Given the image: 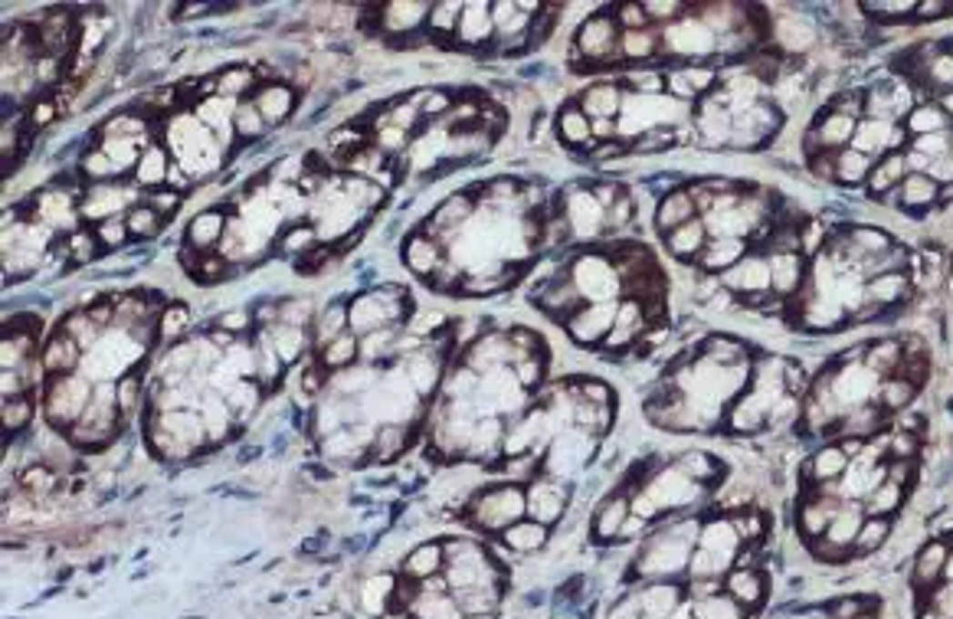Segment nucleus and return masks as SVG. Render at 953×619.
<instances>
[{"mask_svg": "<svg viewBox=\"0 0 953 619\" xmlns=\"http://www.w3.org/2000/svg\"><path fill=\"white\" fill-rule=\"evenodd\" d=\"M92 393H96V383L86 381V377H53L46 387V416L49 423L63 430L69 426L73 430L76 423L82 420L86 407L92 403Z\"/></svg>", "mask_w": 953, "mask_h": 619, "instance_id": "f257e3e1", "label": "nucleus"}, {"mask_svg": "<svg viewBox=\"0 0 953 619\" xmlns=\"http://www.w3.org/2000/svg\"><path fill=\"white\" fill-rule=\"evenodd\" d=\"M522 514H528V492L514 485H498L472 502V522L498 534L522 522Z\"/></svg>", "mask_w": 953, "mask_h": 619, "instance_id": "f03ea898", "label": "nucleus"}, {"mask_svg": "<svg viewBox=\"0 0 953 619\" xmlns=\"http://www.w3.org/2000/svg\"><path fill=\"white\" fill-rule=\"evenodd\" d=\"M571 279L583 295V302H616L620 295V269L613 266V256H580L571 266Z\"/></svg>", "mask_w": 953, "mask_h": 619, "instance_id": "7ed1b4c3", "label": "nucleus"}, {"mask_svg": "<svg viewBox=\"0 0 953 619\" xmlns=\"http://www.w3.org/2000/svg\"><path fill=\"white\" fill-rule=\"evenodd\" d=\"M620 36L616 16H593L577 30V53H583L587 63H613L620 59Z\"/></svg>", "mask_w": 953, "mask_h": 619, "instance_id": "20e7f679", "label": "nucleus"}, {"mask_svg": "<svg viewBox=\"0 0 953 619\" xmlns=\"http://www.w3.org/2000/svg\"><path fill=\"white\" fill-rule=\"evenodd\" d=\"M616 311H620V302H587L577 315L567 318V328L580 344H596L610 338L613 325H616Z\"/></svg>", "mask_w": 953, "mask_h": 619, "instance_id": "39448f33", "label": "nucleus"}, {"mask_svg": "<svg viewBox=\"0 0 953 619\" xmlns=\"http://www.w3.org/2000/svg\"><path fill=\"white\" fill-rule=\"evenodd\" d=\"M725 289L744 292L750 295V299L770 292V259H764V256H744L734 269L725 272Z\"/></svg>", "mask_w": 953, "mask_h": 619, "instance_id": "423d86ee", "label": "nucleus"}, {"mask_svg": "<svg viewBox=\"0 0 953 619\" xmlns=\"http://www.w3.org/2000/svg\"><path fill=\"white\" fill-rule=\"evenodd\" d=\"M82 354H86V350L76 344V338H69L63 328H56V334L49 338V344L40 354L43 370H46L49 377H69L73 370L82 367Z\"/></svg>", "mask_w": 953, "mask_h": 619, "instance_id": "0eeeda50", "label": "nucleus"}, {"mask_svg": "<svg viewBox=\"0 0 953 619\" xmlns=\"http://www.w3.org/2000/svg\"><path fill=\"white\" fill-rule=\"evenodd\" d=\"M495 16H492V4H465L462 16H459V43L465 46H479L495 36Z\"/></svg>", "mask_w": 953, "mask_h": 619, "instance_id": "6e6552de", "label": "nucleus"}, {"mask_svg": "<svg viewBox=\"0 0 953 619\" xmlns=\"http://www.w3.org/2000/svg\"><path fill=\"white\" fill-rule=\"evenodd\" d=\"M403 259H407V266L416 276H426V282H430V279L440 272L446 256L440 253V239L426 237V233H413V237L407 239V246H403Z\"/></svg>", "mask_w": 953, "mask_h": 619, "instance_id": "1a4fd4ad", "label": "nucleus"}, {"mask_svg": "<svg viewBox=\"0 0 953 619\" xmlns=\"http://www.w3.org/2000/svg\"><path fill=\"white\" fill-rule=\"evenodd\" d=\"M803 282V259L796 249H780L770 256V289L776 295H793Z\"/></svg>", "mask_w": 953, "mask_h": 619, "instance_id": "9d476101", "label": "nucleus"}, {"mask_svg": "<svg viewBox=\"0 0 953 619\" xmlns=\"http://www.w3.org/2000/svg\"><path fill=\"white\" fill-rule=\"evenodd\" d=\"M430 10L432 4H383L380 26L387 33H393V36H400V33H410L420 24H426V20H430Z\"/></svg>", "mask_w": 953, "mask_h": 619, "instance_id": "9b49d317", "label": "nucleus"}, {"mask_svg": "<svg viewBox=\"0 0 953 619\" xmlns=\"http://www.w3.org/2000/svg\"><path fill=\"white\" fill-rule=\"evenodd\" d=\"M629 514H633V508H629V495H613L610 502L596 512L593 538L596 541H620L623 528H626V522H629Z\"/></svg>", "mask_w": 953, "mask_h": 619, "instance_id": "f8f14e48", "label": "nucleus"}, {"mask_svg": "<svg viewBox=\"0 0 953 619\" xmlns=\"http://www.w3.org/2000/svg\"><path fill=\"white\" fill-rule=\"evenodd\" d=\"M563 505H567V492L557 489V485H531L528 489V514L534 522H557L563 514Z\"/></svg>", "mask_w": 953, "mask_h": 619, "instance_id": "ddd939ff", "label": "nucleus"}, {"mask_svg": "<svg viewBox=\"0 0 953 619\" xmlns=\"http://www.w3.org/2000/svg\"><path fill=\"white\" fill-rule=\"evenodd\" d=\"M741 259H744V239H737V237L708 239V246H705L698 256V262L708 272H727V269H734Z\"/></svg>", "mask_w": 953, "mask_h": 619, "instance_id": "4468645a", "label": "nucleus"}, {"mask_svg": "<svg viewBox=\"0 0 953 619\" xmlns=\"http://www.w3.org/2000/svg\"><path fill=\"white\" fill-rule=\"evenodd\" d=\"M891 128H895V122H888V118H862L848 147H856V151H862V155H868L875 161V155H888Z\"/></svg>", "mask_w": 953, "mask_h": 619, "instance_id": "2eb2a0df", "label": "nucleus"}, {"mask_svg": "<svg viewBox=\"0 0 953 619\" xmlns=\"http://www.w3.org/2000/svg\"><path fill=\"white\" fill-rule=\"evenodd\" d=\"M223 237H227V220H223L220 210H204L190 220L188 239L194 249H200V253H210L213 246L223 243Z\"/></svg>", "mask_w": 953, "mask_h": 619, "instance_id": "dca6fc26", "label": "nucleus"}, {"mask_svg": "<svg viewBox=\"0 0 953 619\" xmlns=\"http://www.w3.org/2000/svg\"><path fill=\"white\" fill-rule=\"evenodd\" d=\"M907 174H911V167H907V157L901 155V151L885 155L872 167V174H868V190H872V194H888L891 188H901V180H905Z\"/></svg>", "mask_w": 953, "mask_h": 619, "instance_id": "f3484780", "label": "nucleus"}, {"mask_svg": "<svg viewBox=\"0 0 953 619\" xmlns=\"http://www.w3.org/2000/svg\"><path fill=\"white\" fill-rule=\"evenodd\" d=\"M907 295V276L905 272H885V276H875L868 286H865V302L875 305V309H885V305L901 302Z\"/></svg>", "mask_w": 953, "mask_h": 619, "instance_id": "a211bd4d", "label": "nucleus"}, {"mask_svg": "<svg viewBox=\"0 0 953 619\" xmlns=\"http://www.w3.org/2000/svg\"><path fill=\"white\" fill-rule=\"evenodd\" d=\"M694 210H698V200L694 194H668L662 200L659 213H655V223H659L662 233H672V229L684 227V223L694 220Z\"/></svg>", "mask_w": 953, "mask_h": 619, "instance_id": "6ab92c4d", "label": "nucleus"}, {"mask_svg": "<svg viewBox=\"0 0 953 619\" xmlns=\"http://www.w3.org/2000/svg\"><path fill=\"white\" fill-rule=\"evenodd\" d=\"M256 108L262 112L266 125H276L282 118H289L295 108V92L286 89V86H262L259 96H253Z\"/></svg>", "mask_w": 953, "mask_h": 619, "instance_id": "aec40b11", "label": "nucleus"}, {"mask_svg": "<svg viewBox=\"0 0 953 619\" xmlns=\"http://www.w3.org/2000/svg\"><path fill=\"white\" fill-rule=\"evenodd\" d=\"M442 563H446L442 544H420L413 554L407 557V563H403V577L420 583V580L436 577V573L442 571Z\"/></svg>", "mask_w": 953, "mask_h": 619, "instance_id": "412c9836", "label": "nucleus"}, {"mask_svg": "<svg viewBox=\"0 0 953 619\" xmlns=\"http://www.w3.org/2000/svg\"><path fill=\"white\" fill-rule=\"evenodd\" d=\"M665 239H668V249L675 256L694 259V256H701V249L708 246V229H705V220H692L684 223V227L672 229V233H665Z\"/></svg>", "mask_w": 953, "mask_h": 619, "instance_id": "4be33fe9", "label": "nucleus"}, {"mask_svg": "<svg viewBox=\"0 0 953 619\" xmlns=\"http://www.w3.org/2000/svg\"><path fill=\"white\" fill-rule=\"evenodd\" d=\"M580 108L590 118H613V115L623 112V92L616 86H593L590 92H583Z\"/></svg>", "mask_w": 953, "mask_h": 619, "instance_id": "5701e85b", "label": "nucleus"}, {"mask_svg": "<svg viewBox=\"0 0 953 619\" xmlns=\"http://www.w3.org/2000/svg\"><path fill=\"white\" fill-rule=\"evenodd\" d=\"M440 358H432V354H413V358L407 360V381L413 383V391L420 393V397H426V393H432L436 387H440Z\"/></svg>", "mask_w": 953, "mask_h": 619, "instance_id": "b1692460", "label": "nucleus"}, {"mask_svg": "<svg viewBox=\"0 0 953 619\" xmlns=\"http://www.w3.org/2000/svg\"><path fill=\"white\" fill-rule=\"evenodd\" d=\"M557 131H561V138L567 141V145H587V141H593L590 115L580 108V102H571V106L557 115Z\"/></svg>", "mask_w": 953, "mask_h": 619, "instance_id": "393cba45", "label": "nucleus"}, {"mask_svg": "<svg viewBox=\"0 0 953 619\" xmlns=\"http://www.w3.org/2000/svg\"><path fill=\"white\" fill-rule=\"evenodd\" d=\"M167 174H171V164H167V151L161 145H147V151L141 155L138 167H135V178L145 188H157V184H167Z\"/></svg>", "mask_w": 953, "mask_h": 619, "instance_id": "a878e982", "label": "nucleus"}, {"mask_svg": "<svg viewBox=\"0 0 953 619\" xmlns=\"http://www.w3.org/2000/svg\"><path fill=\"white\" fill-rule=\"evenodd\" d=\"M547 538V528L541 522H534V518H528V522H518L512 524L508 531H502V541H505V547H512V551H518V554H528V551H534V547H541Z\"/></svg>", "mask_w": 953, "mask_h": 619, "instance_id": "bb28decb", "label": "nucleus"}, {"mask_svg": "<svg viewBox=\"0 0 953 619\" xmlns=\"http://www.w3.org/2000/svg\"><path fill=\"white\" fill-rule=\"evenodd\" d=\"M905 125L914 138H921V135H940V131H950V115L940 106H918L907 115Z\"/></svg>", "mask_w": 953, "mask_h": 619, "instance_id": "cd10ccee", "label": "nucleus"}, {"mask_svg": "<svg viewBox=\"0 0 953 619\" xmlns=\"http://www.w3.org/2000/svg\"><path fill=\"white\" fill-rule=\"evenodd\" d=\"M872 167H875L872 157L856 151V147H842V151H836V174H839L842 184H858V180H865L868 174H872Z\"/></svg>", "mask_w": 953, "mask_h": 619, "instance_id": "c85d7f7f", "label": "nucleus"}, {"mask_svg": "<svg viewBox=\"0 0 953 619\" xmlns=\"http://www.w3.org/2000/svg\"><path fill=\"white\" fill-rule=\"evenodd\" d=\"M102 151L118 164V171H128V167H138L141 155L147 151L145 138H102Z\"/></svg>", "mask_w": 953, "mask_h": 619, "instance_id": "c756f323", "label": "nucleus"}, {"mask_svg": "<svg viewBox=\"0 0 953 619\" xmlns=\"http://www.w3.org/2000/svg\"><path fill=\"white\" fill-rule=\"evenodd\" d=\"M403 449H407V426L383 423L380 430H377V440H374V449H370V456L387 462V459H397Z\"/></svg>", "mask_w": 953, "mask_h": 619, "instance_id": "7c9ffc66", "label": "nucleus"}, {"mask_svg": "<svg viewBox=\"0 0 953 619\" xmlns=\"http://www.w3.org/2000/svg\"><path fill=\"white\" fill-rule=\"evenodd\" d=\"M901 204L918 210V207H928L930 200H938V184L928 178V174H907L901 180Z\"/></svg>", "mask_w": 953, "mask_h": 619, "instance_id": "2f4dec72", "label": "nucleus"}, {"mask_svg": "<svg viewBox=\"0 0 953 619\" xmlns=\"http://www.w3.org/2000/svg\"><path fill=\"white\" fill-rule=\"evenodd\" d=\"M848 462H852V459H848V452L839 446V442H836V446H826L823 452L813 459V475L826 485V482L839 479V475L848 469Z\"/></svg>", "mask_w": 953, "mask_h": 619, "instance_id": "473e14b6", "label": "nucleus"}, {"mask_svg": "<svg viewBox=\"0 0 953 619\" xmlns=\"http://www.w3.org/2000/svg\"><path fill=\"white\" fill-rule=\"evenodd\" d=\"M914 393H918V383H911L907 377H888V381L881 383V391H878V403L885 410H905L907 403L914 400Z\"/></svg>", "mask_w": 953, "mask_h": 619, "instance_id": "72a5a7b5", "label": "nucleus"}, {"mask_svg": "<svg viewBox=\"0 0 953 619\" xmlns=\"http://www.w3.org/2000/svg\"><path fill=\"white\" fill-rule=\"evenodd\" d=\"M655 36L649 30H623L620 36V59L635 63V59H649L655 53Z\"/></svg>", "mask_w": 953, "mask_h": 619, "instance_id": "f704fd0d", "label": "nucleus"}, {"mask_svg": "<svg viewBox=\"0 0 953 619\" xmlns=\"http://www.w3.org/2000/svg\"><path fill=\"white\" fill-rule=\"evenodd\" d=\"M161 220H164V217L155 210V207L135 204V207L128 210V217H125V227H128L131 237L147 239V237H155L157 229H161Z\"/></svg>", "mask_w": 953, "mask_h": 619, "instance_id": "c9c22d12", "label": "nucleus"}, {"mask_svg": "<svg viewBox=\"0 0 953 619\" xmlns=\"http://www.w3.org/2000/svg\"><path fill=\"white\" fill-rule=\"evenodd\" d=\"M233 128H237V135H243V138H256V135L266 131V118H262V112L256 108L253 98H249V102H237V108H233Z\"/></svg>", "mask_w": 953, "mask_h": 619, "instance_id": "e433bc0d", "label": "nucleus"}, {"mask_svg": "<svg viewBox=\"0 0 953 619\" xmlns=\"http://www.w3.org/2000/svg\"><path fill=\"white\" fill-rule=\"evenodd\" d=\"M253 82H256L253 69H243V66H237V69H227V73L217 76V92H213V96H223V98L246 96Z\"/></svg>", "mask_w": 953, "mask_h": 619, "instance_id": "4c0bfd02", "label": "nucleus"}, {"mask_svg": "<svg viewBox=\"0 0 953 619\" xmlns=\"http://www.w3.org/2000/svg\"><path fill=\"white\" fill-rule=\"evenodd\" d=\"M358 350H360L358 334L344 331L341 338H334V341L325 348V358H321V364L331 367V370H334V367H348L350 360H354V354H358Z\"/></svg>", "mask_w": 953, "mask_h": 619, "instance_id": "58836bf2", "label": "nucleus"}, {"mask_svg": "<svg viewBox=\"0 0 953 619\" xmlns=\"http://www.w3.org/2000/svg\"><path fill=\"white\" fill-rule=\"evenodd\" d=\"M341 190H344V194H348L358 207H374V204H380V197H383V190L377 188V180L358 178V174H350V178H344V180H341Z\"/></svg>", "mask_w": 953, "mask_h": 619, "instance_id": "ea45409f", "label": "nucleus"}, {"mask_svg": "<svg viewBox=\"0 0 953 619\" xmlns=\"http://www.w3.org/2000/svg\"><path fill=\"white\" fill-rule=\"evenodd\" d=\"M462 7L465 4H432L430 10V30L432 33H440V36H452V33L459 30V16H462Z\"/></svg>", "mask_w": 953, "mask_h": 619, "instance_id": "a19ab883", "label": "nucleus"}, {"mask_svg": "<svg viewBox=\"0 0 953 619\" xmlns=\"http://www.w3.org/2000/svg\"><path fill=\"white\" fill-rule=\"evenodd\" d=\"M145 128L147 125L141 122L138 115H115L108 118V125L102 128V138H145Z\"/></svg>", "mask_w": 953, "mask_h": 619, "instance_id": "79ce46f5", "label": "nucleus"}, {"mask_svg": "<svg viewBox=\"0 0 953 619\" xmlns=\"http://www.w3.org/2000/svg\"><path fill=\"white\" fill-rule=\"evenodd\" d=\"M82 171H86V178L92 180H108V178H118V164L112 161V157L102 151V147H96V151H89V155L82 157Z\"/></svg>", "mask_w": 953, "mask_h": 619, "instance_id": "37998d69", "label": "nucleus"}, {"mask_svg": "<svg viewBox=\"0 0 953 619\" xmlns=\"http://www.w3.org/2000/svg\"><path fill=\"white\" fill-rule=\"evenodd\" d=\"M30 416H33V407L26 397L4 400V426H7V432L24 430V426L30 423Z\"/></svg>", "mask_w": 953, "mask_h": 619, "instance_id": "c03bdc74", "label": "nucleus"}, {"mask_svg": "<svg viewBox=\"0 0 953 619\" xmlns=\"http://www.w3.org/2000/svg\"><path fill=\"white\" fill-rule=\"evenodd\" d=\"M888 518H868V522L862 524V531H858V538L856 544L862 547V551H872V547H878L881 541L888 538Z\"/></svg>", "mask_w": 953, "mask_h": 619, "instance_id": "a18cd8bd", "label": "nucleus"}, {"mask_svg": "<svg viewBox=\"0 0 953 619\" xmlns=\"http://www.w3.org/2000/svg\"><path fill=\"white\" fill-rule=\"evenodd\" d=\"M616 24H620L623 30H645V26H649V16H645L643 4H623V7H616Z\"/></svg>", "mask_w": 953, "mask_h": 619, "instance_id": "49530a36", "label": "nucleus"}, {"mask_svg": "<svg viewBox=\"0 0 953 619\" xmlns=\"http://www.w3.org/2000/svg\"><path fill=\"white\" fill-rule=\"evenodd\" d=\"M96 237L102 246H122L125 237H131L128 227H125V220H118V217H112V220H106L102 227L96 229Z\"/></svg>", "mask_w": 953, "mask_h": 619, "instance_id": "de8ad7c7", "label": "nucleus"}, {"mask_svg": "<svg viewBox=\"0 0 953 619\" xmlns=\"http://www.w3.org/2000/svg\"><path fill=\"white\" fill-rule=\"evenodd\" d=\"M188 309L184 305H167L161 315V331L167 334V338H174V334H180L184 328H188Z\"/></svg>", "mask_w": 953, "mask_h": 619, "instance_id": "09e8293b", "label": "nucleus"}, {"mask_svg": "<svg viewBox=\"0 0 953 619\" xmlns=\"http://www.w3.org/2000/svg\"><path fill=\"white\" fill-rule=\"evenodd\" d=\"M141 403V383L138 377H125L122 383H118V407H122V413H135V407Z\"/></svg>", "mask_w": 953, "mask_h": 619, "instance_id": "8fccbe9b", "label": "nucleus"}, {"mask_svg": "<svg viewBox=\"0 0 953 619\" xmlns=\"http://www.w3.org/2000/svg\"><path fill=\"white\" fill-rule=\"evenodd\" d=\"M96 246H98V237L96 233H86V229H76L73 239H69V249L66 253H73V259H89L92 253H96Z\"/></svg>", "mask_w": 953, "mask_h": 619, "instance_id": "3c124183", "label": "nucleus"}, {"mask_svg": "<svg viewBox=\"0 0 953 619\" xmlns=\"http://www.w3.org/2000/svg\"><path fill=\"white\" fill-rule=\"evenodd\" d=\"M318 239V233L311 227H292L286 237V249L289 253H311V243Z\"/></svg>", "mask_w": 953, "mask_h": 619, "instance_id": "603ef678", "label": "nucleus"}, {"mask_svg": "<svg viewBox=\"0 0 953 619\" xmlns=\"http://www.w3.org/2000/svg\"><path fill=\"white\" fill-rule=\"evenodd\" d=\"M49 485H53V472H49L46 465H30V469L24 472L26 492H46Z\"/></svg>", "mask_w": 953, "mask_h": 619, "instance_id": "864d4df0", "label": "nucleus"}, {"mask_svg": "<svg viewBox=\"0 0 953 619\" xmlns=\"http://www.w3.org/2000/svg\"><path fill=\"white\" fill-rule=\"evenodd\" d=\"M633 210H635L633 200H629V197H620V200H616V204L606 210V223H610L613 229L626 227V223L633 220Z\"/></svg>", "mask_w": 953, "mask_h": 619, "instance_id": "5fc2aeb1", "label": "nucleus"}, {"mask_svg": "<svg viewBox=\"0 0 953 619\" xmlns=\"http://www.w3.org/2000/svg\"><path fill=\"white\" fill-rule=\"evenodd\" d=\"M924 174H928L934 184H953V151L944 157H938L934 164H928V171Z\"/></svg>", "mask_w": 953, "mask_h": 619, "instance_id": "6e6d98bb", "label": "nucleus"}, {"mask_svg": "<svg viewBox=\"0 0 953 619\" xmlns=\"http://www.w3.org/2000/svg\"><path fill=\"white\" fill-rule=\"evenodd\" d=\"M177 197L180 194H177V190H171V188H167V190H155V194H151V200H147V207H155V210L164 217V213L177 210V204H180Z\"/></svg>", "mask_w": 953, "mask_h": 619, "instance_id": "4d7b16f0", "label": "nucleus"}, {"mask_svg": "<svg viewBox=\"0 0 953 619\" xmlns=\"http://www.w3.org/2000/svg\"><path fill=\"white\" fill-rule=\"evenodd\" d=\"M249 321H253V318H249V311H233V315H223L220 318V328H223V331H233V334H239V331H246V328H249Z\"/></svg>", "mask_w": 953, "mask_h": 619, "instance_id": "13d9d810", "label": "nucleus"}, {"mask_svg": "<svg viewBox=\"0 0 953 619\" xmlns=\"http://www.w3.org/2000/svg\"><path fill=\"white\" fill-rule=\"evenodd\" d=\"M610 619H639V600H635V594L633 596H623L620 604L613 606Z\"/></svg>", "mask_w": 953, "mask_h": 619, "instance_id": "bf43d9fd", "label": "nucleus"}, {"mask_svg": "<svg viewBox=\"0 0 953 619\" xmlns=\"http://www.w3.org/2000/svg\"><path fill=\"white\" fill-rule=\"evenodd\" d=\"M865 10L868 14H914L918 10V4H865Z\"/></svg>", "mask_w": 953, "mask_h": 619, "instance_id": "052dcab7", "label": "nucleus"}, {"mask_svg": "<svg viewBox=\"0 0 953 619\" xmlns=\"http://www.w3.org/2000/svg\"><path fill=\"white\" fill-rule=\"evenodd\" d=\"M53 115H56V102H40V106H33V125H49L53 122Z\"/></svg>", "mask_w": 953, "mask_h": 619, "instance_id": "680f3d73", "label": "nucleus"}, {"mask_svg": "<svg viewBox=\"0 0 953 619\" xmlns=\"http://www.w3.org/2000/svg\"><path fill=\"white\" fill-rule=\"evenodd\" d=\"M940 108L950 115V122H953V92H944V96H940Z\"/></svg>", "mask_w": 953, "mask_h": 619, "instance_id": "e2e57ef3", "label": "nucleus"}, {"mask_svg": "<svg viewBox=\"0 0 953 619\" xmlns=\"http://www.w3.org/2000/svg\"><path fill=\"white\" fill-rule=\"evenodd\" d=\"M950 56H953V46H950Z\"/></svg>", "mask_w": 953, "mask_h": 619, "instance_id": "0e129e2a", "label": "nucleus"}]
</instances>
